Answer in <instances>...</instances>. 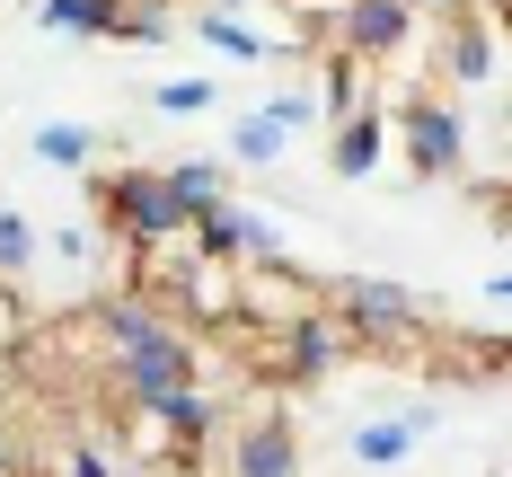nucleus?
<instances>
[{
	"instance_id": "f257e3e1",
	"label": "nucleus",
	"mask_w": 512,
	"mask_h": 477,
	"mask_svg": "<svg viewBox=\"0 0 512 477\" xmlns=\"http://www.w3.org/2000/svg\"><path fill=\"white\" fill-rule=\"evenodd\" d=\"M327 310H336V327L354 336V354H380V363H398V354H424V345H433L424 301H415L407 283H389V274H345V283L327 292Z\"/></svg>"
},
{
	"instance_id": "f03ea898",
	"label": "nucleus",
	"mask_w": 512,
	"mask_h": 477,
	"mask_svg": "<svg viewBox=\"0 0 512 477\" xmlns=\"http://www.w3.org/2000/svg\"><path fill=\"white\" fill-rule=\"evenodd\" d=\"M89 204H98L106 239H124V248H168V239L195 230V221L177 212V195H168L159 168H98V177H89Z\"/></svg>"
},
{
	"instance_id": "7ed1b4c3",
	"label": "nucleus",
	"mask_w": 512,
	"mask_h": 477,
	"mask_svg": "<svg viewBox=\"0 0 512 477\" xmlns=\"http://www.w3.org/2000/svg\"><path fill=\"white\" fill-rule=\"evenodd\" d=\"M389 151H407L415 177H460L468 159V124L451 98H433V89H415L407 106H398V124H389Z\"/></svg>"
},
{
	"instance_id": "20e7f679",
	"label": "nucleus",
	"mask_w": 512,
	"mask_h": 477,
	"mask_svg": "<svg viewBox=\"0 0 512 477\" xmlns=\"http://www.w3.org/2000/svg\"><path fill=\"white\" fill-rule=\"evenodd\" d=\"M186 248L212 265H274L283 257V230H274V212L265 204H239V195H221V204L186 230Z\"/></svg>"
},
{
	"instance_id": "39448f33",
	"label": "nucleus",
	"mask_w": 512,
	"mask_h": 477,
	"mask_svg": "<svg viewBox=\"0 0 512 477\" xmlns=\"http://www.w3.org/2000/svg\"><path fill=\"white\" fill-rule=\"evenodd\" d=\"M106 380H115V398H124L133 416H151L159 398H177V389H195V380H204V354H195V336H168V345H151V354L106 363Z\"/></svg>"
},
{
	"instance_id": "423d86ee",
	"label": "nucleus",
	"mask_w": 512,
	"mask_h": 477,
	"mask_svg": "<svg viewBox=\"0 0 512 477\" xmlns=\"http://www.w3.org/2000/svg\"><path fill=\"white\" fill-rule=\"evenodd\" d=\"M327 27H336V53L362 62V71H371V62H398V53L415 45V9L407 0H336Z\"/></svg>"
},
{
	"instance_id": "0eeeda50",
	"label": "nucleus",
	"mask_w": 512,
	"mask_h": 477,
	"mask_svg": "<svg viewBox=\"0 0 512 477\" xmlns=\"http://www.w3.org/2000/svg\"><path fill=\"white\" fill-rule=\"evenodd\" d=\"M89 327H98V354H106V363H124V354H151V345H168V336H186V327L159 310L151 292H133V283H124V292H106L98 310H89Z\"/></svg>"
},
{
	"instance_id": "6e6552de",
	"label": "nucleus",
	"mask_w": 512,
	"mask_h": 477,
	"mask_svg": "<svg viewBox=\"0 0 512 477\" xmlns=\"http://www.w3.org/2000/svg\"><path fill=\"white\" fill-rule=\"evenodd\" d=\"M274 354H283V380L318 389L327 371H345V363H354V336L336 327V310H301L292 327H274Z\"/></svg>"
},
{
	"instance_id": "1a4fd4ad",
	"label": "nucleus",
	"mask_w": 512,
	"mask_h": 477,
	"mask_svg": "<svg viewBox=\"0 0 512 477\" xmlns=\"http://www.w3.org/2000/svg\"><path fill=\"white\" fill-rule=\"evenodd\" d=\"M495 71H504V45H495V18L460 9V18L442 27V80H451V89H486Z\"/></svg>"
},
{
	"instance_id": "9d476101",
	"label": "nucleus",
	"mask_w": 512,
	"mask_h": 477,
	"mask_svg": "<svg viewBox=\"0 0 512 477\" xmlns=\"http://www.w3.org/2000/svg\"><path fill=\"white\" fill-rule=\"evenodd\" d=\"M230 477H301V433L283 416H256L230 433Z\"/></svg>"
},
{
	"instance_id": "9b49d317",
	"label": "nucleus",
	"mask_w": 512,
	"mask_h": 477,
	"mask_svg": "<svg viewBox=\"0 0 512 477\" xmlns=\"http://www.w3.org/2000/svg\"><path fill=\"white\" fill-rule=\"evenodd\" d=\"M142 424H151L142 442H159V433H168L177 451H204L212 433H221V398H204V380H195V389H177V398H159V407H151Z\"/></svg>"
},
{
	"instance_id": "f8f14e48",
	"label": "nucleus",
	"mask_w": 512,
	"mask_h": 477,
	"mask_svg": "<svg viewBox=\"0 0 512 477\" xmlns=\"http://www.w3.org/2000/svg\"><path fill=\"white\" fill-rule=\"evenodd\" d=\"M239 310H256L265 327H292V318L318 310V301H309V283H301V274L274 257V265H248V283H239Z\"/></svg>"
},
{
	"instance_id": "ddd939ff",
	"label": "nucleus",
	"mask_w": 512,
	"mask_h": 477,
	"mask_svg": "<svg viewBox=\"0 0 512 477\" xmlns=\"http://www.w3.org/2000/svg\"><path fill=\"white\" fill-rule=\"evenodd\" d=\"M380 159H389V124H380V106L345 115V124H336V151H327V168H336L345 186H362V177H371Z\"/></svg>"
},
{
	"instance_id": "4468645a",
	"label": "nucleus",
	"mask_w": 512,
	"mask_h": 477,
	"mask_svg": "<svg viewBox=\"0 0 512 477\" xmlns=\"http://www.w3.org/2000/svg\"><path fill=\"white\" fill-rule=\"evenodd\" d=\"M415 442H424V433H415L407 416H371V424L345 433V460H354V469H407Z\"/></svg>"
},
{
	"instance_id": "2eb2a0df",
	"label": "nucleus",
	"mask_w": 512,
	"mask_h": 477,
	"mask_svg": "<svg viewBox=\"0 0 512 477\" xmlns=\"http://www.w3.org/2000/svg\"><path fill=\"white\" fill-rule=\"evenodd\" d=\"M159 177H168V195H177V212H186V221H204V212L230 195V159H168Z\"/></svg>"
},
{
	"instance_id": "dca6fc26",
	"label": "nucleus",
	"mask_w": 512,
	"mask_h": 477,
	"mask_svg": "<svg viewBox=\"0 0 512 477\" xmlns=\"http://www.w3.org/2000/svg\"><path fill=\"white\" fill-rule=\"evenodd\" d=\"M27 151L45 159V168H71V177H80V168H98V133H89V124H71V115H53V124L27 133Z\"/></svg>"
},
{
	"instance_id": "f3484780",
	"label": "nucleus",
	"mask_w": 512,
	"mask_h": 477,
	"mask_svg": "<svg viewBox=\"0 0 512 477\" xmlns=\"http://www.w3.org/2000/svg\"><path fill=\"white\" fill-rule=\"evenodd\" d=\"M115 9H124V0H45L36 27H45V36H80V45H98V36H115Z\"/></svg>"
},
{
	"instance_id": "a211bd4d",
	"label": "nucleus",
	"mask_w": 512,
	"mask_h": 477,
	"mask_svg": "<svg viewBox=\"0 0 512 477\" xmlns=\"http://www.w3.org/2000/svg\"><path fill=\"white\" fill-rule=\"evenodd\" d=\"M195 36L212 53H230V62H283V45H265L248 18H221V9H195Z\"/></svg>"
},
{
	"instance_id": "6ab92c4d",
	"label": "nucleus",
	"mask_w": 512,
	"mask_h": 477,
	"mask_svg": "<svg viewBox=\"0 0 512 477\" xmlns=\"http://www.w3.org/2000/svg\"><path fill=\"white\" fill-rule=\"evenodd\" d=\"M45 257V230L27 221V212H9L0 204V283H27V265Z\"/></svg>"
},
{
	"instance_id": "aec40b11",
	"label": "nucleus",
	"mask_w": 512,
	"mask_h": 477,
	"mask_svg": "<svg viewBox=\"0 0 512 477\" xmlns=\"http://www.w3.org/2000/svg\"><path fill=\"white\" fill-rule=\"evenodd\" d=\"M318 80H327V89H309V98H318V115H327V124H345V115H362V106H371V98H362V62H345V53H336Z\"/></svg>"
},
{
	"instance_id": "412c9836",
	"label": "nucleus",
	"mask_w": 512,
	"mask_h": 477,
	"mask_svg": "<svg viewBox=\"0 0 512 477\" xmlns=\"http://www.w3.org/2000/svg\"><path fill=\"white\" fill-rule=\"evenodd\" d=\"M283 151H292V142H283L265 115H239V124H230V142H221V159H239V168H274Z\"/></svg>"
},
{
	"instance_id": "4be33fe9",
	"label": "nucleus",
	"mask_w": 512,
	"mask_h": 477,
	"mask_svg": "<svg viewBox=\"0 0 512 477\" xmlns=\"http://www.w3.org/2000/svg\"><path fill=\"white\" fill-rule=\"evenodd\" d=\"M115 36H124V45H168L177 18H168V0H124V9H115Z\"/></svg>"
},
{
	"instance_id": "5701e85b",
	"label": "nucleus",
	"mask_w": 512,
	"mask_h": 477,
	"mask_svg": "<svg viewBox=\"0 0 512 477\" xmlns=\"http://www.w3.org/2000/svg\"><path fill=\"white\" fill-rule=\"evenodd\" d=\"M256 115H265V124L292 142V133H309V124H318V98H309V80H292V89H274V98L256 106Z\"/></svg>"
},
{
	"instance_id": "b1692460",
	"label": "nucleus",
	"mask_w": 512,
	"mask_h": 477,
	"mask_svg": "<svg viewBox=\"0 0 512 477\" xmlns=\"http://www.w3.org/2000/svg\"><path fill=\"white\" fill-rule=\"evenodd\" d=\"M212 98H221L212 80H159V89H151V106H159V115H204Z\"/></svg>"
},
{
	"instance_id": "393cba45",
	"label": "nucleus",
	"mask_w": 512,
	"mask_h": 477,
	"mask_svg": "<svg viewBox=\"0 0 512 477\" xmlns=\"http://www.w3.org/2000/svg\"><path fill=\"white\" fill-rule=\"evenodd\" d=\"M62 477H115V451L106 442H71L62 451Z\"/></svg>"
},
{
	"instance_id": "a878e982",
	"label": "nucleus",
	"mask_w": 512,
	"mask_h": 477,
	"mask_svg": "<svg viewBox=\"0 0 512 477\" xmlns=\"http://www.w3.org/2000/svg\"><path fill=\"white\" fill-rule=\"evenodd\" d=\"M89 248H98V239H89L80 221H71V230H53V257H62V265H89Z\"/></svg>"
},
{
	"instance_id": "bb28decb",
	"label": "nucleus",
	"mask_w": 512,
	"mask_h": 477,
	"mask_svg": "<svg viewBox=\"0 0 512 477\" xmlns=\"http://www.w3.org/2000/svg\"><path fill=\"white\" fill-rule=\"evenodd\" d=\"M0 477H18V442H9V424H0Z\"/></svg>"
},
{
	"instance_id": "cd10ccee",
	"label": "nucleus",
	"mask_w": 512,
	"mask_h": 477,
	"mask_svg": "<svg viewBox=\"0 0 512 477\" xmlns=\"http://www.w3.org/2000/svg\"><path fill=\"white\" fill-rule=\"evenodd\" d=\"M407 9H442V18H460L468 0H407Z\"/></svg>"
},
{
	"instance_id": "c85d7f7f",
	"label": "nucleus",
	"mask_w": 512,
	"mask_h": 477,
	"mask_svg": "<svg viewBox=\"0 0 512 477\" xmlns=\"http://www.w3.org/2000/svg\"><path fill=\"white\" fill-rule=\"evenodd\" d=\"M212 9H221V18H230V9H256V0H212Z\"/></svg>"
}]
</instances>
